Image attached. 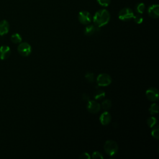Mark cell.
I'll return each instance as SVG.
<instances>
[{
  "label": "cell",
  "mask_w": 159,
  "mask_h": 159,
  "mask_svg": "<svg viewBox=\"0 0 159 159\" xmlns=\"http://www.w3.org/2000/svg\"><path fill=\"white\" fill-rule=\"evenodd\" d=\"M110 20V14L107 10L102 9L98 11L93 17L94 25L98 28L106 25Z\"/></svg>",
  "instance_id": "6da1fadb"
},
{
  "label": "cell",
  "mask_w": 159,
  "mask_h": 159,
  "mask_svg": "<svg viewBox=\"0 0 159 159\" xmlns=\"http://www.w3.org/2000/svg\"><path fill=\"white\" fill-rule=\"evenodd\" d=\"M104 148L105 152L108 155L111 157L115 155L118 152L117 143L115 141L111 140L106 141L104 145Z\"/></svg>",
  "instance_id": "7a4b0ae2"
},
{
  "label": "cell",
  "mask_w": 159,
  "mask_h": 159,
  "mask_svg": "<svg viewBox=\"0 0 159 159\" xmlns=\"http://www.w3.org/2000/svg\"><path fill=\"white\" fill-rule=\"evenodd\" d=\"M134 15V12L130 8L124 7L119 11L118 14V17L121 20L127 21L132 19Z\"/></svg>",
  "instance_id": "3957f363"
},
{
  "label": "cell",
  "mask_w": 159,
  "mask_h": 159,
  "mask_svg": "<svg viewBox=\"0 0 159 159\" xmlns=\"http://www.w3.org/2000/svg\"><path fill=\"white\" fill-rule=\"evenodd\" d=\"M96 82L99 86H107L111 83L112 78L107 74L101 73L98 76Z\"/></svg>",
  "instance_id": "277c9868"
},
{
  "label": "cell",
  "mask_w": 159,
  "mask_h": 159,
  "mask_svg": "<svg viewBox=\"0 0 159 159\" xmlns=\"http://www.w3.org/2000/svg\"><path fill=\"white\" fill-rule=\"evenodd\" d=\"M17 50L20 55L24 57H27L30 54L32 48L28 43L22 42L17 47Z\"/></svg>",
  "instance_id": "5b68a950"
},
{
  "label": "cell",
  "mask_w": 159,
  "mask_h": 159,
  "mask_svg": "<svg viewBox=\"0 0 159 159\" xmlns=\"http://www.w3.org/2000/svg\"><path fill=\"white\" fill-rule=\"evenodd\" d=\"M78 20L80 23L84 25L89 24L92 20V17L89 12L86 11H80L78 14Z\"/></svg>",
  "instance_id": "8992f818"
},
{
  "label": "cell",
  "mask_w": 159,
  "mask_h": 159,
  "mask_svg": "<svg viewBox=\"0 0 159 159\" xmlns=\"http://www.w3.org/2000/svg\"><path fill=\"white\" fill-rule=\"evenodd\" d=\"M147 98L151 101H157L158 99L159 93L158 91L156 88L151 87L149 88L145 92Z\"/></svg>",
  "instance_id": "52a82bcc"
},
{
  "label": "cell",
  "mask_w": 159,
  "mask_h": 159,
  "mask_svg": "<svg viewBox=\"0 0 159 159\" xmlns=\"http://www.w3.org/2000/svg\"><path fill=\"white\" fill-rule=\"evenodd\" d=\"M101 109L100 104L95 101H88L87 104V109L91 114H96Z\"/></svg>",
  "instance_id": "ba28073f"
},
{
  "label": "cell",
  "mask_w": 159,
  "mask_h": 159,
  "mask_svg": "<svg viewBox=\"0 0 159 159\" xmlns=\"http://www.w3.org/2000/svg\"><path fill=\"white\" fill-rule=\"evenodd\" d=\"M147 12L152 18L157 19L159 17V6L158 4L151 5L148 7Z\"/></svg>",
  "instance_id": "9c48e42d"
},
{
  "label": "cell",
  "mask_w": 159,
  "mask_h": 159,
  "mask_svg": "<svg viewBox=\"0 0 159 159\" xmlns=\"http://www.w3.org/2000/svg\"><path fill=\"white\" fill-rule=\"evenodd\" d=\"M99 120L101 124L103 125H106L109 124L111 120V116L110 113L107 111L102 112L99 117Z\"/></svg>",
  "instance_id": "30bf717a"
},
{
  "label": "cell",
  "mask_w": 159,
  "mask_h": 159,
  "mask_svg": "<svg viewBox=\"0 0 159 159\" xmlns=\"http://www.w3.org/2000/svg\"><path fill=\"white\" fill-rule=\"evenodd\" d=\"M11 54V50L9 47L6 45H2L0 47V59H7Z\"/></svg>",
  "instance_id": "8fae6325"
},
{
  "label": "cell",
  "mask_w": 159,
  "mask_h": 159,
  "mask_svg": "<svg viewBox=\"0 0 159 159\" xmlns=\"http://www.w3.org/2000/svg\"><path fill=\"white\" fill-rule=\"evenodd\" d=\"M9 30V24L6 20L0 21V35L6 34Z\"/></svg>",
  "instance_id": "7c38bea8"
},
{
  "label": "cell",
  "mask_w": 159,
  "mask_h": 159,
  "mask_svg": "<svg viewBox=\"0 0 159 159\" xmlns=\"http://www.w3.org/2000/svg\"><path fill=\"white\" fill-rule=\"evenodd\" d=\"M98 30L99 28L95 25H88L85 27L84 32L86 35H91Z\"/></svg>",
  "instance_id": "4fadbf2b"
},
{
  "label": "cell",
  "mask_w": 159,
  "mask_h": 159,
  "mask_svg": "<svg viewBox=\"0 0 159 159\" xmlns=\"http://www.w3.org/2000/svg\"><path fill=\"white\" fill-rule=\"evenodd\" d=\"M11 40L14 43H19L22 41V37L19 34L16 33L11 35Z\"/></svg>",
  "instance_id": "5bb4252c"
},
{
  "label": "cell",
  "mask_w": 159,
  "mask_h": 159,
  "mask_svg": "<svg viewBox=\"0 0 159 159\" xmlns=\"http://www.w3.org/2000/svg\"><path fill=\"white\" fill-rule=\"evenodd\" d=\"M145 7V6L143 3H142V2L138 3L135 6V12L137 14H141L144 12Z\"/></svg>",
  "instance_id": "9a60e30c"
},
{
  "label": "cell",
  "mask_w": 159,
  "mask_h": 159,
  "mask_svg": "<svg viewBox=\"0 0 159 159\" xmlns=\"http://www.w3.org/2000/svg\"><path fill=\"white\" fill-rule=\"evenodd\" d=\"M105 92L102 90H98L95 92L94 95V98L95 99L97 100H99V99H102L105 97Z\"/></svg>",
  "instance_id": "2e32d148"
},
{
  "label": "cell",
  "mask_w": 159,
  "mask_h": 159,
  "mask_svg": "<svg viewBox=\"0 0 159 159\" xmlns=\"http://www.w3.org/2000/svg\"><path fill=\"white\" fill-rule=\"evenodd\" d=\"M149 112L151 115L157 114L158 112V106L156 103H153L151 104L149 108Z\"/></svg>",
  "instance_id": "e0dca14e"
},
{
  "label": "cell",
  "mask_w": 159,
  "mask_h": 159,
  "mask_svg": "<svg viewBox=\"0 0 159 159\" xmlns=\"http://www.w3.org/2000/svg\"><path fill=\"white\" fill-rule=\"evenodd\" d=\"M152 128L153 129L151 132L152 136L153 138L158 140L159 139V127H158V125H155Z\"/></svg>",
  "instance_id": "ac0fdd59"
},
{
  "label": "cell",
  "mask_w": 159,
  "mask_h": 159,
  "mask_svg": "<svg viewBox=\"0 0 159 159\" xmlns=\"http://www.w3.org/2000/svg\"><path fill=\"white\" fill-rule=\"evenodd\" d=\"M157 119L154 117H150L148 119H147V125L149 127L152 128L153 126H155L157 124Z\"/></svg>",
  "instance_id": "d6986e66"
},
{
  "label": "cell",
  "mask_w": 159,
  "mask_h": 159,
  "mask_svg": "<svg viewBox=\"0 0 159 159\" xmlns=\"http://www.w3.org/2000/svg\"><path fill=\"white\" fill-rule=\"evenodd\" d=\"M111 106H112V102L109 99H106L102 102V107L105 110H107L110 109L111 107Z\"/></svg>",
  "instance_id": "ffe728a7"
},
{
  "label": "cell",
  "mask_w": 159,
  "mask_h": 159,
  "mask_svg": "<svg viewBox=\"0 0 159 159\" xmlns=\"http://www.w3.org/2000/svg\"><path fill=\"white\" fill-rule=\"evenodd\" d=\"M132 19H134L135 22L138 24H140L143 22V17L140 14H137L135 15H134Z\"/></svg>",
  "instance_id": "44dd1931"
},
{
  "label": "cell",
  "mask_w": 159,
  "mask_h": 159,
  "mask_svg": "<svg viewBox=\"0 0 159 159\" xmlns=\"http://www.w3.org/2000/svg\"><path fill=\"white\" fill-rule=\"evenodd\" d=\"M85 78L89 83H93L94 81V74L91 72H88L85 75Z\"/></svg>",
  "instance_id": "7402d4cb"
},
{
  "label": "cell",
  "mask_w": 159,
  "mask_h": 159,
  "mask_svg": "<svg viewBox=\"0 0 159 159\" xmlns=\"http://www.w3.org/2000/svg\"><path fill=\"white\" fill-rule=\"evenodd\" d=\"M98 3L101 6H108L111 2V0H97Z\"/></svg>",
  "instance_id": "603a6c76"
},
{
  "label": "cell",
  "mask_w": 159,
  "mask_h": 159,
  "mask_svg": "<svg viewBox=\"0 0 159 159\" xmlns=\"http://www.w3.org/2000/svg\"><path fill=\"white\" fill-rule=\"evenodd\" d=\"M92 158H101V159H102L103 158V156H102V155L100 152H99L98 151H96V152H94L93 153Z\"/></svg>",
  "instance_id": "cb8c5ba5"
},
{
  "label": "cell",
  "mask_w": 159,
  "mask_h": 159,
  "mask_svg": "<svg viewBox=\"0 0 159 159\" xmlns=\"http://www.w3.org/2000/svg\"><path fill=\"white\" fill-rule=\"evenodd\" d=\"M79 157L81 159H89L91 158L89 154L87 152H84V153H81Z\"/></svg>",
  "instance_id": "d4e9b609"
},
{
  "label": "cell",
  "mask_w": 159,
  "mask_h": 159,
  "mask_svg": "<svg viewBox=\"0 0 159 159\" xmlns=\"http://www.w3.org/2000/svg\"><path fill=\"white\" fill-rule=\"evenodd\" d=\"M82 98L84 101H89V96L87 94H83Z\"/></svg>",
  "instance_id": "484cf974"
}]
</instances>
